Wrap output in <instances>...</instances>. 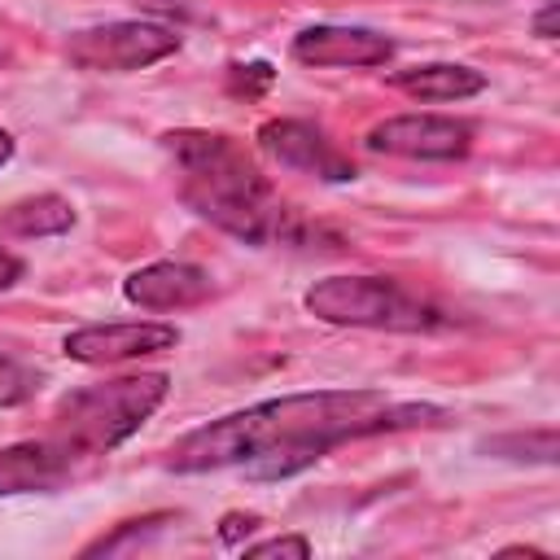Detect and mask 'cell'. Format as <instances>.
<instances>
[{
  "label": "cell",
  "mask_w": 560,
  "mask_h": 560,
  "mask_svg": "<svg viewBox=\"0 0 560 560\" xmlns=\"http://www.w3.org/2000/svg\"><path fill=\"white\" fill-rule=\"evenodd\" d=\"M363 144L372 153L389 158H416V162H455L472 149V127L451 114H394L381 118Z\"/></svg>",
  "instance_id": "6"
},
{
  "label": "cell",
  "mask_w": 560,
  "mask_h": 560,
  "mask_svg": "<svg viewBox=\"0 0 560 560\" xmlns=\"http://www.w3.org/2000/svg\"><path fill=\"white\" fill-rule=\"evenodd\" d=\"M18 280H22V258H18V254H9V249L0 245V293H4V289H13Z\"/></svg>",
  "instance_id": "17"
},
{
  "label": "cell",
  "mask_w": 560,
  "mask_h": 560,
  "mask_svg": "<svg viewBox=\"0 0 560 560\" xmlns=\"http://www.w3.org/2000/svg\"><path fill=\"white\" fill-rule=\"evenodd\" d=\"M175 48H179V35L171 26H162V22H105V26L74 31L66 39L70 66H79L88 74L144 70V66L171 57Z\"/></svg>",
  "instance_id": "5"
},
{
  "label": "cell",
  "mask_w": 560,
  "mask_h": 560,
  "mask_svg": "<svg viewBox=\"0 0 560 560\" xmlns=\"http://www.w3.org/2000/svg\"><path fill=\"white\" fill-rule=\"evenodd\" d=\"M175 162L179 201L214 223L219 232L245 245H302L311 228L258 171V162L223 131H166L162 136Z\"/></svg>",
  "instance_id": "2"
},
{
  "label": "cell",
  "mask_w": 560,
  "mask_h": 560,
  "mask_svg": "<svg viewBox=\"0 0 560 560\" xmlns=\"http://www.w3.org/2000/svg\"><path fill=\"white\" fill-rule=\"evenodd\" d=\"M210 271L192 267V262H149V267H136L127 280H122V298L140 311H188V306H201L210 298Z\"/></svg>",
  "instance_id": "10"
},
{
  "label": "cell",
  "mask_w": 560,
  "mask_h": 560,
  "mask_svg": "<svg viewBox=\"0 0 560 560\" xmlns=\"http://www.w3.org/2000/svg\"><path fill=\"white\" fill-rule=\"evenodd\" d=\"M442 416L438 407H402L381 389H306L254 402L245 411L219 416L192 433H184L166 468L175 472H219L245 468L258 481H280L311 468L337 442L424 424Z\"/></svg>",
  "instance_id": "1"
},
{
  "label": "cell",
  "mask_w": 560,
  "mask_h": 560,
  "mask_svg": "<svg viewBox=\"0 0 560 560\" xmlns=\"http://www.w3.org/2000/svg\"><path fill=\"white\" fill-rule=\"evenodd\" d=\"M166 389H171V381L162 372H136V376L83 385L57 402L39 442L61 464V472L74 477L79 464L101 459L114 446H122L162 407Z\"/></svg>",
  "instance_id": "3"
},
{
  "label": "cell",
  "mask_w": 560,
  "mask_h": 560,
  "mask_svg": "<svg viewBox=\"0 0 560 560\" xmlns=\"http://www.w3.org/2000/svg\"><path fill=\"white\" fill-rule=\"evenodd\" d=\"M70 477L44 451L39 438H26V442H13L0 451V494H35V490H57Z\"/></svg>",
  "instance_id": "12"
},
{
  "label": "cell",
  "mask_w": 560,
  "mask_h": 560,
  "mask_svg": "<svg viewBox=\"0 0 560 560\" xmlns=\"http://www.w3.org/2000/svg\"><path fill=\"white\" fill-rule=\"evenodd\" d=\"M31 394H35V372L9 350H0V407H18Z\"/></svg>",
  "instance_id": "14"
},
{
  "label": "cell",
  "mask_w": 560,
  "mask_h": 560,
  "mask_svg": "<svg viewBox=\"0 0 560 560\" xmlns=\"http://www.w3.org/2000/svg\"><path fill=\"white\" fill-rule=\"evenodd\" d=\"M254 525H258V516H228V521H223V538H228V542H232V538H236V534H241V529H245V534H249V529H254Z\"/></svg>",
  "instance_id": "18"
},
{
  "label": "cell",
  "mask_w": 560,
  "mask_h": 560,
  "mask_svg": "<svg viewBox=\"0 0 560 560\" xmlns=\"http://www.w3.org/2000/svg\"><path fill=\"white\" fill-rule=\"evenodd\" d=\"M0 223H4L9 232H18V236H57V232H66V228L74 223V210H70L66 197L39 192V197H26V201L9 206Z\"/></svg>",
  "instance_id": "13"
},
{
  "label": "cell",
  "mask_w": 560,
  "mask_h": 560,
  "mask_svg": "<svg viewBox=\"0 0 560 560\" xmlns=\"http://www.w3.org/2000/svg\"><path fill=\"white\" fill-rule=\"evenodd\" d=\"M389 83L416 101H464L486 88V74L472 66H459V61H429V66L398 70Z\"/></svg>",
  "instance_id": "11"
},
{
  "label": "cell",
  "mask_w": 560,
  "mask_h": 560,
  "mask_svg": "<svg viewBox=\"0 0 560 560\" xmlns=\"http://www.w3.org/2000/svg\"><path fill=\"white\" fill-rule=\"evenodd\" d=\"M171 346H179V328H175V324H158V319L83 324V328L66 332V341H61L66 359L88 363V368L144 359V354H158V350H171Z\"/></svg>",
  "instance_id": "8"
},
{
  "label": "cell",
  "mask_w": 560,
  "mask_h": 560,
  "mask_svg": "<svg viewBox=\"0 0 560 560\" xmlns=\"http://www.w3.org/2000/svg\"><path fill=\"white\" fill-rule=\"evenodd\" d=\"M258 149L280 162L284 171H302V175H315V179H328V184H346L354 179V162L315 127V122H302V118H271L258 127Z\"/></svg>",
  "instance_id": "7"
},
{
  "label": "cell",
  "mask_w": 560,
  "mask_h": 560,
  "mask_svg": "<svg viewBox=\"0 0 560 560\" xmlns=\"http://www.w3.org/2000/svg\"><path fill=\"white\" fill-rule=\"evenodd\" d=\"M302 306L341 328H389V332H429L451 324L446 311L424 302L420 293L402 289L385 276H324L306 289Z\"/></svg>",
  "instance_id": "4"
},
{
  "label": "cell",
  "mask_w": 560,
  "mask_h": 560,
  "mask_svg": "<svg viewBox=\"0 0 560 560\" xmlns=\"http://www.w3.org/2000/svg\"><path fill=\"white\" fill-rule=\"evenodd\" d=\"M245 556H298V560H306L311 542L306 538H267V542H249Z\"/></svg>",
  "instance_id": "15"
},
{
  "label": "cell",
  "mask_w": 560,
  "mask_h": 560,
  "mask_svg": "<svg viewBox=\"0 0 560 560\" xmlns=\"http://www.w3.org/2000/svg\"><path fill=\"white\" fill-rule=\"evenodd\" d=\"M9 158H13V136H9L4 127H0V166H4Z\"/></svg>",
  "instance_id": "19"
},
{
  "label": "cell",
  "mask_w": 560,
  "mask_h": 560,
  "mask_svg": "<svg viewBox=\"0 0 560 560\" xmlns=\"http://www.w3.org/2000/svg\"><path fill=\"white\" fill-rule=\"evenodd\" d=\"M293 61L311 66V70H363V66H385L394 57V39L368 26H337V22H319L293 35L289 44Z\"/></svg>",
  "instance_id": "9"
},
{
  "label": "cell",
  "mask_w": 560,
  "mask_h": 560,
  "mask_svg": "<svg viewBox=\"0 0 560 560\" xmlns=\"http://www.w3.org/2000/svg\"><path fill=\"white\" fill-rule=\"evenodd\" d=\"M556 13H560V0H542V9L534 13V35L538 39H556Z\"/></svg>",
  "instance_id": "16"
}]
</instances>
